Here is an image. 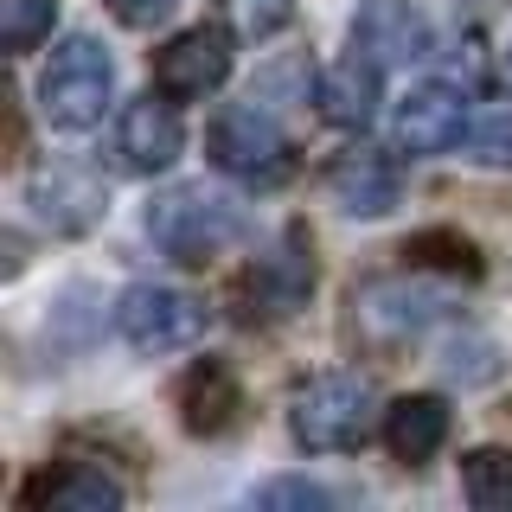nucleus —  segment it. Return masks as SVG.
<instances>
[{
    "mask_svg": "<svg viewBox=\"0 0 512 512\" xmlns=\"http://www.w3.org/2000/svg\"><path fill=\"white\" fill-rule=\"evenodd\" d=\"M180 410H186V429L192 436H224V429L237 423V410H244V391H237L231 365L224 359H199L180 384Z\"/></svg>",
    "mask_w": 512,
    "mask_h": 512,
    "instance_id": "obj_11",
    "label": "nucleus"
},
{
    "mask_svg": "<svg viewBox=\"0 0 512 512\" xmlns=\"http://www.w3.org/2000/svg\"><path fill=\"white\" fill-rule=\"evenodd\" d=\"M244 231H250L244 212H237L231 199H218V192H205V186H180V192H167V199L148 205V237L167 256H180V263H205V256L231 250Z\"/></svg>",
    "mask_w": 512,
    "mask_h": 512,
    "instance_id": "obj_3",
    "label": "nucleus"
},
{
    "mask_svg": "<svg viewBox=\"0 0 512 512\" xmlns=\"http://www.w3.org/2000/svg\"><path fill=\"white\" fill-rule=\"evenodd\" d=\"M468 154L480 167H512V103L487 109V116L468 128Z\"/></svg>",
    "mask_w": 512,
    "mask_h": 512,
    "instance_id": "obj_20",
    "label": "nucleus"
},
{
    "mask_svg": "<svg viewBox=\"0 0 512 512\" xmlns=\"http://www.w3.org/2000/svg\"><path fill=\"white\" fill-rule=\"evenodd\" d=\"M461 487H468V500L487 506V512L512 506V455L506 448H474V455L461 461Z\"/></svg>",
    "mask_w": 512,
    "mask_h": 512,
    "instance_id": "obj_17",
    "label": "nucleus"
},
{
    "mask_svg": "<svg viewBox=\"0 0 512 512\" xmlns=\"http://www.w3.org/2000/svg\"><path fill=\"white\" fill-rule=\"evenodd\" d=\"M320 116L333 128H365L378 116V58L372 52H352L320 77Z\"/></svg>",
    "mask_w": 512,
    "mask_h": 512,
    "instance_id": "obj_13",
    "label": "nucleus"
},
{
    "mask_svg": "<svg viewBox=\"0 0 512 512\" xmlns=\"http://www.w3.org/2000/svg\"><path fill=\"white\" fill-rule=\"evenodd\" d=\"M26 500L45 506V512H116L122 480H109L96 461H58L52 474H39L26 487Z\"/></svg>",
    "mask_w": 512,
    "mask_h": 512,
    "instance_id": "obj_10",
    "label": "nucleus"
},
{
    "mask_svg": "<svg viewBox=\"0 0 512 512\" xmlns=\"http://www.w3.org/2000/svg\"><path fill=\"white\" fill-rule=\"evenodd\" d=\"M506 71H512V52H506Z\"/></svg>",
    "mask_w": 512,
    "mask_h": 512,
    "instance_id": "obj_23",
    "label": "nucleus"
},
{
    "mask_svg": "<svg viewBox=\"0 0 512 512\" xmlns=\"http://www.w3.org/2000/svg\"><path fill=\"white\" fill-rule=\"evenodd\" d=\"M205 320H212L205 301L186 295V288H167V282L128 288L122 308H116V327L135 352H186L205 340Z\"/></svg>",
    "mask_w": 512,
    "mask_h": 512,
    "instance_id": "obj_5",
    "label": "nucleus"
},
{
    "mask_svg": "<svg viewBox=\"0 0 512 512\" xmlns=\"http://www.w3.org/2000/svg\"><path fill=\"white\" fill-rule=\"evenodd\" d=\"M218 7L237 39H269V32H282L295 20V0H218Z\"/></svg>",
    "mask_w": 512,
    "mask_h": 512,
    "instance_id": "obj_19",
    "label": "nucleus"
},
{
    "mask_svg": "<svg viewBox=\"0 0 512 512\" xmlns=\"http://www.w3.org/2000/svg\"><path fill=\"white\" fill-rule=\"evenodd\" d=\"M180 148H186V128H180V116H173V96L167 103H160V96H141V103L122 109L116 154H122L128 173H167L173 160H180Z\"/></svg>",
    "mask_w": 512,
    "mask_h": 512,
    "instance_id": "obj_7",
    "label": "nucleus"
},
{
    "mask_svg": "<svg viewBox=\"0 0 512 512\" xmlns=\"http://www.w3.org/2000/svg\"><path fill=\"white\" fill-rule=\"evenodd\" d=\"M109 96H116V58L96 39H64L39 77V109L52 128H90L103 122Z\"/></svg>",
    "mask_w": 512,
    "mask_h": 512,
    "instance_id": "obj_2",
    "label": "nucleus"
},
{
    "mask_svg": "<svg viewBox=\"0 0 512 512\" xmlns=\"http://www.w3.org/2000/svg\"><path fill=\"white\" fill-rule=\"evenodd\" d=\"M263 506H327V493L308 480H282V487H263Z\"/></svg>",
    "mask_w": 512,
    "mask_h": 512,
    "instance_id": "obj_22",
    "label": "nucleus"
},
{
    "mask_svg": "<svg viewBox=\"0 0 512 512\" xmlns=\"http://www.w3.org/2000/svg\"><path fill=\"white\" fill-rule=\"evenodd\" d=\"M352 39H359V52H372L378 64L384 58H429V26L416 20L410 7H372V13H359Z\"/></svg>",
    "mask_w": 512,
    "mask_h": 512,
    "instance_id": "obj_16",
    "label": "nucleus"
},
{
    "mask_svg": "<svg viewBox=\"0 0 512 512\" xmlns=\"http://www.w3.org/2000/svg\"><path fill=\"white\" fill-rule=\"evenodd\" d=\"M308 288H314V256H308V237H301V231H288L269 256H256L250 301L263 314H295L301 301H308Z\"/></svg>",
    "mask_w": 512,
    "mask_h": 512,
    "instance_id": "obj_9",
    "label": "nucleus"
},
{
    "mask_svg": "<svg viewBox=\"0 0 512 512\" xmlns=\"http://www.w3.org/2000/svg\"><path fill=\"white\" fill-rule=\"evenodd\" d=\"M372 384L352 378V372H327L314 384H301L295 404H288V429H295V442L308 448V455H346V448H359L372 436Z\"/></svg>",
    "mask_w": 512,
    "mask_h": 512,
    "instance_id": "obj_1",
    "label": "nucleus"
},
{
    "mask_svg": "<svg viewBox=\"0 0 512 512\" xmlns=\"http://www.w3.org/2000/svg\"><path fill=\"white\" fill-rule=\"evenodd\" d=\"M327 192L346 205L352 218H384L397 205V167L384 154H340L333 160V173H327Z\"/></svg>",
    "mask_w": 512,
    "mask_h": 512,
    "instance_id": "obj_12",
    "label": "nucleus"
},
{
    "mask_svg": "<svg viewBox=\"0 0 512 512\" xmlns=\"http://www.w3.org/2000/svg\"><path fill=\"white\" fill-rule=\"evenodd\" d=\"M58 0H0V45L7 52H32V45L52 32Z\"/></svg>",
    "mask_w": 512,
    "mask_h": 512,
    "instance_id": "obj_18",
    "label": "nucleus"
},
{
    "mask_svg": "<svg viewBox=\"0 0 512 512\" xmlns=\"http://www.w3.org/2000/svg\"><path fill=\"white\" fill-rule=\"evenodd\" d=\"M205 148H212V160L231 180L244 186H282L288 167H295V154H288V135L276 122L263 116L256 103H231L212 116V135H205Z\"/></svg>",
    "mask_w": 512,
    "mask_h": 512,
    "instance_id": "obj_4",
    "label": "nucleus"
},
{
    "mask_svg": "<svg viewBox=\"0 0 512 512\" xmlns=\"http://www.w3.org/2000/svg\"><path fill=\"white\" fill-rule=\"evenodd\" d=\"M180 7V0H109V13H116L122 26H135V32H148V26H160L167 13Z\"/></svg>",
    "mask_w": 512,
    "mask_h": 512,
    "instance_id": "obj_21",
    "label": "nucleus"
},
{
    "mask_svg": "<svg viewBox=\"0 0 512 512\" xmlns=\"http://www.w3.org/2000/svg\"><path fill=\"white\" fill-rule=\"evenodd\" d=\"M224 77H231V45H224V32H212V26L180 32V39L154 58V84H160V96H173V103H199Z\"/></svg>",
    "mask_w": 512,
    "mask_h": 512,
    "instance_id": "obj_6",
    "label": "nucleus"
},
{
    "mask_svg": "<svg viewBox=\"0 0 512 512\" xmlns=\"http://www.w3.org/2000/svg\"><path fill=\"white\" fill-rule=\"evenodd\" d=\"M468 135V103L448 84H423L397 103V148L404 154H448Z\"/></svg>",
    "mask_w": 512,
    "mask_h": 512,
    "instance_id": "obj_8",
    "label": "nucleus"
},
{
    "mask_svg": "<svg viewBox=\"0 0 512 512\" xmlns=\"http://www.w3.org/2000/svg\"><path fill=\"white\" fill-rule=\"evenodd\" d=\"M32 199H39V212L58 224V231H90L96 218H103V186L90 180V173L77 167H52L32 180Z\"/></svg>",
    "mask_w": 512,
    "mask_h": 512,
    "instance_id": "obj_15",
    "label": "nucleus"
},
{
    "mask_svg": "<svg viewBox=\"0 0 512 512\" xmlns=\"http://www.w3.org/2000/svg\"><path fill=\"white\" fill-rule=\"evenodd\" d=\"M384 442H391L397 461H429L436 448L448 442V404L442 397H397L391 410H384Z\"/></svg>",
    "mask_w": 512,
    "mask_h": 512,
    "instance_id": "obj_14",
    "label": "nucleus"
}]
</instances>
